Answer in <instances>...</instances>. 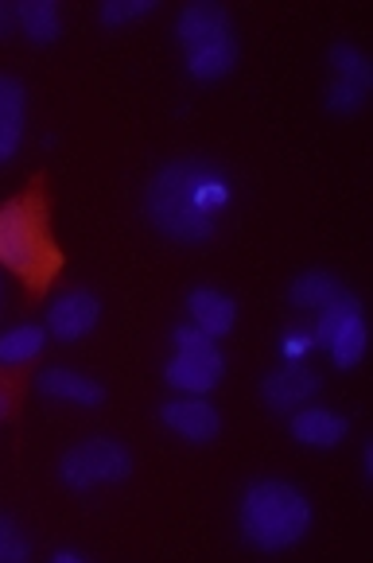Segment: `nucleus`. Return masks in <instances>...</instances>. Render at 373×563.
I'll return each mask as SVG.
<instances>
[{"label":"nucleus","mask_w":373,"mask_h":563,"mask_svg":"<svg viewBox=\"0 0 373 563\" xmlns=\"http://www.w3.org/2000/svg\"><path fill=\"white\" fill-rule=\"evenodd\" d=\"M342 288H347V284H342L331 268H307V273H299L296 280L288 284V303L296 307V311H323Z\"/></svg>","instance_id":"15"},{"label":"nucleus","mask_w":373,"mask_h":563,"mask_svg":"<svg viewBox=\"0 0 373 563\" xmlns=\"http://www.w3.org/2000/svg\"><path fill=\"white\" fill-rule=\"evenodd\" d=\"M362 316V299L354 296L350 288H342L339 296L331 299V303L323 307L316 316V346H327L331 342V334L339 331V327H347L350 319H358Z\"/></svg>","instance_id":"19"},{"label":"nucleus","mask_w":373,"mask_h":563,"mask_svg":"<svg viewBox=\"0 0 373 563\" xmlns=\"http://www.w3.org/2000/svg\"><path fill=\"white\" fill-rule=\"evenodd\" d=\"M160 9V0H106L98 9L101 27H129L136 20L152 16Z\"/></svg>","instance_id":"20"},{"label":"nucleus","mask_w":373,"mask_h":563,"mask_svg":"<svg viewBox=\"0 0 373 563\" xmlns=\"http://www.w3.org/2000/svg\"><path fill=\"white\" fill-rule=\"evenodd\" d=\"M226 377V357L215 339L199 342V346H179L164 365V382L172 389L187 393V397H207L215 385Z\"/></svg>","instance_id":"7"},{"label":"nucleus","mask_w":373,"mask_h":563,"mask_svg":"<svg viewBox=\"0 0 373 563\" xmlns=\"http://www.w3.org/2000/svg\"><path fill=\"white\" fill-rule=\"evenodd\" d=\"M288 431L292 440L299 443V448H316V451H327V448H339L342 440H347L350 431V420L339 412H331V408H296L288 420Z\"/></svg>","instance_id":"12"},{"label":"nucleus","mask_w":373,"mask_h":563,"mask_svg":"<svg viewBox=\"0 0 373 563\" xmlns=\"http://www.w3.org/2000/svg\"><path fill=\"white\" fill-rule=\"evenodd\" d=\"M43 346H47V327H40V323L12 327V331L0 334V365L32 362V357L43 354Z\"/></svg>","instance_id":"17"},{"label":"nucleus","mask_w":373,"mask_h":563,"mask_svg":"<svg viewBox=\"0 0 373 563\" xmlns=\"http://www.w3.org/2000/svg\"><path fill=\"white\" fill-rule=\"evenodd\" d=\"M281 350L284 357H288V362H304L307 354H311V350H316V327H284L281 331Z\"/></svg>","instance_id":"22"},{"label":"nucleus","mask_w":373,"mask_h":563,"mask_svg":"<svg viewBox=\"0 0 373 563\" xmlns=\"http://www.w3.org/2000/svg\"><path fill=\"white\" fill-rule=\"evenodd\" d=\"M365 342H370V331H365V316H358V319H350L347 327H339L323 350L331 354V362L339 365V369H354V365L365 357Z\"/></svg>","instance_id":"18"},{"label":"nucleus","mask_w":373,"mask_h":563,"mask_svg":"<svg viewBox=\"0 0 373 563\" xmlns=\"http://www.w3.org/2000/svg\"><path fill=\"white\" fill-rule=\"evenodd\" d=\"M373 90V63L358 43H331L327 51V90L323 109L331 117H354L365 109Z\"/></svg>","instance_id":"6"},{"label":"nucleus","mask_w":373,"mask_h":563,"mask_svg":"<svg viewBox=\"0 0 373 563\" xmlns=\"http://www.w3.org/2000/svg\"><path fill=\"white\" fill-rule=\"evenodd\" d=\"M98 323H101V299L90 288L63 291L47 311V334L55 342H63V346L83 342Z\"/></svg>","instance_id":"10"},{"label":"nucleus","mask_w":373,"mask_h":563,"mask_svg":"<svg viewBox=\"0 0 373 563\" xmlns=\"http://www.w3.org/2000/svg\"><path fill=\"white\" fill-rule=\"evenodd\" d=\"M0 303H4V284H0Z\"/></svg>","instance_id":"28"},{"label":"nucleus","mask_w":373,"mask_h":563,"mask_svg":"<svg viewBox=\"0 0 373 563\" xmlns=\"http://www.w3.org/2000/svg\"><path fill=\"white\" fill-rule=\"evenodd\" d=\"M35 389L47 400H63V405H78V408H101L106 405V385L98 377L83 369H70V365H51L35 377Z\"/></svg>","instance_id":"11"},{"label":"nucleus","mask_w":373,"mask_h":563,"mask_svg":"<svg viewBox=\"0 0 373 563\" xmlns=\"http://www.w3.org/2000/svg\"><path fill=\"white\" fill-rule=\"evenodd\" d=\"M12 408H17V389L9 382H0V423L12 420Z\"/></svg>","instance_id":"24"},{"label":"nucleus","mask_w":373,"mask_h":563,"mask_svg":"<svg viewBox=\"0 0 373 563\" xmlns=\"http://www.w3.org/2000/svg\"><path fill=\"white\" fill-rule=\"evenodd\" d=\"M28 124V90L20 78L0 75V167L12 164L24 144Z\"/></svg>","instance_id":"13"},{"label":"nucleus","mask_w":373,"mask_h":563,"mask_svg":"<svg viewBox=\"0 0 373 563\" xmlns=\"http://www.w3.org/2000/svg\"><path fill=\"white\" fill-rule=\"evenodd\" d=\"M32 555V540L12 517H0V563H24Z\"/></svg>","instance_id":"21"},{"label":"nucleus","mask_w":373,"mask_h":563,"mask_svg":"<svg viewBox=\"0 0 373 563\" xmlns=\"http://www.w3.org/2000/svg\"><path fill=\"white\" fill-rule=\"evenodd\" d=\"M12 27H17V9H12V4H0V40H9Z\"/></svg>","instance_id":"26"},{"label":"nucleus","mask_w":373,"mask_h":563,"mask_svg":"<svg viewBox=\"0 0 373 563\" xmlns=\"http://www.w3.org/2000/svg\"><path fill=\"white\" fill-rule=\"evenodd\" d=\"M207 339H210V334H202L195 323H179L172 331V346L175 350H179V346H199V342H207Z\"/></svg>","instance_id":"23"},{"label":"nucleus","mask_w":373,"mask_h":563,"mask_svg":"<svg viewBox=\"0 0 373 563\" xmlns=\"http://www.w3.org/2000/svg\"><path fill=\"white\" fill-rule=\"evenodd\" d=\"M67 265V253L51 233L43 179L28 183V191L0 207V268L20 276L28 296H43L55 284V276Z\"/></svg>","instance_id":"2"},{"label":"nucleus","mask_w":373,"mask_h":563,"mask_svg":"<svg viewBox=\"0 0 373 563\" xmlns=\"http://www.w3.org/2000/svg\"><path fill=\"white\" fill-rule=\"evenodd\" d=\"M233 207V175L210 156L167 159L144 187V218L175 245H207Z\"/></svg>","instance_id":"1"},{"label":"nucleus","mask_w":373,"mask_h":563,"mask_svg":"<svg viewBox=\"0 0 373 563\" xmlns=\"http://www.w3.org/2000/svg\"><path fill=\"white\" fill-rule=\"evenodd\" d=\"M238 529L257 552H288L311 532V501L296 482L261 478L241 494Z\"/></svg>","instance_id":"3"},{"label":"nucleus","mask_w":373,"mask_h":563,"mask_svg":"<svg viewBox=\"0 0 373 563\" xmlns=\"http://www.w3.org/2000/svg\"><path fill=\"white\" fill-rule=\"evenodd\" d=\"M156 416L167 431H175V435L187 443H215L218 435H222V412H218L207 397H187V393H183L179 400L160 405Z\"/></svg>","instance_id":"9"},{"label":"nucleus","mask_w":373,"mask_h":563,"mask_svg":"<svg viewBox=\"0 0 373 563\" xmlns=\"http://www.w3.org/2000/svg\"><path fill=\"white\" fill-rule=\"evenodd\" d=\"M17 27L32 43L47 47L63 35V12H58L55 0H20L17 4Z\"/></svg>","instance_id":"16"},{"label":"nucleus","mask_w":373,"mask_h":563,"mask_svg":"<svg viewBox=\"0 0 373 563\" xmlns=\"http://www.w3.org/2000/svg\"><path fill=\"white\" fill-rule=\"evenodd\" d=\"M51 560H55V563H86L90 555L78 552V548H55V552H51Z\"/></svg>","instance_id":"25"},{"label":"nucleus","mask_w":373,"mask_h":563,"mask_svg":"<svg viewBox=\"0 0 373 563\" xmlns=\"http://www.w3.org/2000/svg\"><path fill=\"white\" fill-rule=\"evenodd\" d=\"M362 466H365V482L373 478V443H365L362 448Z\"/></svg>","instance_id":"27"},{"label":"nucleus","mask_w":373,"mask_h":563,"mask_svg":"<svg viewBox=\"0 0 373 563\" xmlns=\"http://www.w3.org/2000/svg\"><path fill=\"white\" fill-rule=\"evenodd\" d=\"M175 43L183 51V67L195 82H222L238 67V32L233 16L218 0H195L175 16Z\"/></svg>","instance_id":"4"},{"label":"nucleus","mask_w":373,"mask_h":563,"mask_svg":"<svg viewBox=\"0 0 373 563\" xmlns=\"http://www.w3.org/2000/svg\"><path fill=\"white\" fill-rule=\"evenodd\" d=\"M319 393H323V377L307 362H284L281 369L261 377V400L276 416H288L296 408L311 405V397H319Z\"/></svg>","instance_id":"8"},{"label":"nucleus","mask_w":373,"mask_h":563,"mask_svg":"<svg viewBox=\"0 0 373 563\" xmlns=\"http://www.w3.org/2000/svg\"><path fill=\"white\" fill-rule=\"evenodd\" d=\"M133 474V455L129 448L109 435H86L78 440L70 451H63L58 459V482L75 494H86V489H101V486H117Z\"/></svg>","instance_id":"5"},{"label":"nucleus","mask_w":373,"mask_h":563,"mask_svg":"<svg viewBox=\"0 0 373 563\" xmlns=\"http://www.w3.org/2000/svg\"><path fill=\"white\" fill-rule=\"evenodd\" d=\"M187 311H191V323L215 342L226 339L233 331V323H238V299L218 288H195L187 296Z\"/></svg>","instance_id":"14"}]
</instances>
